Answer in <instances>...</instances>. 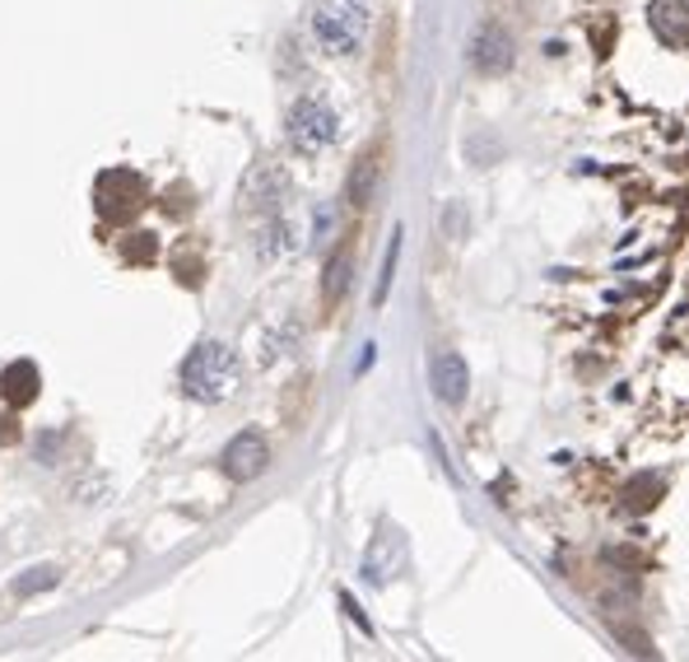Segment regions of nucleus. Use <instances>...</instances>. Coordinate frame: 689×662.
Here are the masks:
<instances>
[{
    "instance_id": "1",
    "label": "nucleus",
    "mask_w": 689,
    "mask_h": 662,
    "mask_svg": "<svg viewBox=\"0 0 689 662\" xmlns=\"http://www.w3.org/2000/svg\"><path fill=\"white\" fill-rule=\"evenodd\" d=\"M238 387V355L224 341H201L182 360V393L196 401H229Z\"/></svg>"
},
{
    "instance_id": "2",
    "label": "nucleus",
    "mask_w": 689,
    "mask_h": 662,
    "mask_svg": "<svg viewBox=\"0 0 689 662\" xmlns=\"http://www.w3.org/2000/svg\"><path fill=\"white\" fill-rule=\"evenodd\" d=\"M368 0H318L312 5V37L331 56H349L368 37Z\"/></svg>"
},
{
    "instance_id": "3",
    "label": "nucleus",
    "mask_w": 689,
    "mask_h": 662,
    "mask_svg": "<svg viewBox=\"0 0 689 662\" xmlns=\"http://www.w3.org/2000/svg\"><path fill=\"white\" fill-rule=\"evenodd\" d=\"M93 201H98V216L103 220L126 224L149 206V183L135 168H108V173H98V183H93Z\"/></svg>"
},
{
    "instance_id": "4",
    "label": "nucleus",
    "mask_w": 689,
    "mask_h": 662,
    "mask_svg": "<svg viewBox=\"0 0 689 662\" xmlns=\"http://www.w3.org/2000/svg\"><path fill=\"white\" fill-rule=\"evenodd\" d=\"M341 141V117L326 99H299L289 108V145L299 154H322Z\"/></svg>"
},
{
    "instance_id": "5",
    "label": "nucleus",
    "mask_w": 689,
    "mask_h": 662,
    "mask_svg": "<svg viewBox=\"0 0 689 662\" xmlns=\"http://www.w3.org/2000/svg\"><path fill=\"white\" fill-rule=\"evenodd\" d=\"M266 462H270V448H266V439H262L257 430H243L238 439H229L224 457H220L224 476H229V481H238V485L257 481V476L266 472Z\"/></svg>"
},
{
    "instance_id": "6",
    "label": "nucleus",
    "mask_w": 689,
    "mask_h": 662,
    "mask_svg": "<svg viewBox=\"0 0 689 662\" xmlns=\"http://www.w3.org/2000/svg\"><path fill=\"white\" fill-rule=\"evenodd\" d=\"M470 66L480 75H503L513 66V37H508L503 24H480L476 37H470Z\"/></svg>"
},
{
    "instance_id": "7",
    "label": "nucleus",
    "mask_w": 689,
    "mask_h": 662,
    "mask_svg": "<svg viewBox=\"0 0 689 662\" xmlns=\"http://www.w3.org/2000/svg\"><path fill=\"white\" fill-rule=\"evenodd\" d=\"M405 570V537L397 528H382L378 537H373V547L364 555V578L368 583H391Z\"/></svg>"
},
{
    "instance_id": "8",
    "label": "nucleus",
    "mask_w": 689,
    "mask_h": 662,
    "mask_svg": "<svg viewBox=\"0 0 689 662\" xmlns=\"http://www.w3.org/2000/svg\"><path fill=\"white\" fill-rule=\"evenodd\" d=\"M429 383H433V397L447 401V406H462L466 401V387H470V374H466V360L457 350H438L429 360Z\"/></svg>"
},
{
    "instance_id": "9",
    "label": "nucleus",
    "mask_w": 689,
    "mask_h": 662,
    "mask_svg": "<svg viewBox=\"0 0 689 662\" xmlns=\"http://www.w3.org/2000/svg\"><path fill=\"white\" fill-rule=\"evenodd\" d=\"M647 24L666 47H689V0H653Z\"/></svg>"
},
{
    "instance_id": "10",
    "label": "nucleus",
    "mask_w": 689,
    "mask_h": 662,
    "mask_svg": "<svg viewBox=\"0 0 689 662\" xmlns=\"http://www.w3.org/2000/svg\"><path fill=\"white\" fill-rule=\"evenodd\" d=\"M0 387H5V401L10 406H29L37 397V387H43V374H37V364L14 360L5 374H0Z\"/></svg>"
},
{
    "instance_id": "11",
    "label": "nucleus",
    "mask_w": 689,
    "mask_h": 662,
    "mask_svg": "<svg viewBox=\"0 0 689 662\" xmlns=\"http://www.w3.org/2000/svg\"><path fill=\"white\" fill-rule=\"evenodd\" d=\"M349 280H354V252L341 247L336 257L326 262V276H322V299H326V308H336V304L349 295Z\"/></svg>"
},
{
    "instance_id": "12",
    "label": "nucleus",
    "mask_w": 689,
    "mask_h": 662,
    "mask_svg": "<svg viewBox=\"0 0 689 662\" xmlns=\"http://www.w3.org/2000/svg\"><path fill=\"white\" fill-rule=\"evenodd\" d=\"M116 257H122L126 266H149L154 257H159V239L145 233V229H135V233H126V239H116Z\"/></svg>"
},
{
    "instance_id": "13",
    "label": "nucleus",
    "mask_w": 689,
    "mask_h": 662,
    "mask_svg": "<svg viewBox=\"0 0 689 662\" xmlns=\"http://www.w3.org/2000/svg\"><path fill=\"white\" fill-rule=\"evenodd\" d=\"M378 173H382L378 154H364V159L354 164V173H349V206H368V201H373V187H378Z\"/></svg>"
},
{
    "instance_id": "14",
    "label": "nucleus",
    "mask_w": 689,
    "mask_h": 662,
    "mask_svg": "<svg viewBox=\"0 0 689 662\" xmlns=\"http://www.w3.org/2000/svg\"><path fill=\"white\" fill-rule=\"evenodd\" d=\"M657 495H662V481H657V476H638V481L624 490V499H629V509H634V514L653 509V504H657Z\"/></svg>"
},
{
    "instance_id": "15",
    "label": "nucleus",
    "mask_w": 689,
    "mask_h": 662,
    "mask_svg": "<svg viewBox=\"0 0 689 662\" xmlns=\"http://www.w3.org/2000/svg\"><path fill=\"white\" fill-rule=\"evenodd\" d=\"M62 578L52 570V564H43V570H29L24 578H14V597H33V593H43V588H52V583Z\"/></svg>"
},
{
    "instance_id": "16",
    "label": "nucleus",
    "mask_w": 689,
    "mask_h": 662,
    "mask_svg": "<svg viewBox=\"0 0 689 662\" xmlns=\"http://www.w3.org/2000/svg\"><path fill=\"white\" fill-rule=\"evenodd\" d=\"M397 257H401V233H391V247H387V257H382V276H378V295L373 299H387V289H391V276H397Z\"/></svg>"
},
{
    "instance_id": "17",
    "label": "nucleus",
    "mask_w": 689,
    "mask_h": 662,
    "mask_svg": "<svg viewBox=\"0 0 689 662\" xmlns=\"http://www.w3.org/2000/svg\"><path fill=\"white\" fill-rule=\"evenodd\" d=\"M177 280H182V285H201V262H187V252H182V257H177Z\"/></svg>"
},
{
    "instance_id": "18",
    "label": "nucleus",
    "mask_w": 689,
    "mask_h": 662,
    "mask_svg": "<svg viewBox=\"0 0 689 662\" xmlns=\"http://www.w3.org/2000/svg\"><path fill=\"white\" fill-rule=\"evenodd\" d=\"M14 443H19V420L0 416V448H14Z\"/></svg>"
}]
</instances>
